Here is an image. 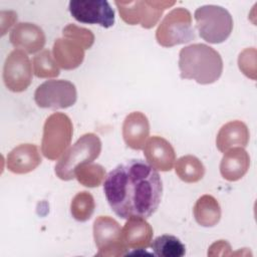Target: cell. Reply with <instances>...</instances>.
I'll return each instance as SVG.
<instances>
[{"mask_svg": "<svg viewBox=\"0 0 257 257\" xmlns=\"http://www.w3.org/2000/svg\"><path fill=\"white\" fill-rule=\"evenodd\" d=\"M95 203L92 195L86 191L77 193L70 204V212L72 217L79 222L89 220L94 212Z\"/></svg>", "mask_w": 257, "mask_h": 257, "instance_id": "cell-25", "label": "cell"}, {"mask_svg": "<svg viewBox=\"0 0 257 257\" xmlns=\"http://www.w3.org/2000/svg\"><path fill=\"white\" fill-rule=\"evenodd\" d=\"M3 81L13 92L28 88L32 81V65L26 52L14 49L8 54L3 66Z\"/></svg>", "mask_w": 257, "mask_h": 257, "instance_id": "cell-10", "label": "cell"}, {"mask_svg": "<svg viewBox=\"0 0 257 257\" xmlns=\"http://www.w3.org/2000/svg\"><path fill=\"white\" fill-rule=\"evenodd\" d=\"M62 35L63 37H67L78 42L84 48V50L89 49L94 43V35L89 29L79 27L72 23L63 28Z\"/></svg>", "mask_w": 257, "mask_h": 257, "instance_id": "cell-26", "label": "cell"}, {"mask_svg": "<svg viewBox=\"0 0 257 257\" xmlns=\"http://www.w3.org/2000/svg\"><path fill=\"white\" fill-rule=\"evenodd\" d=\"M196 28L205 41L213 44L225 41L233 29V19L229 11L218 5H204L194 13Z\"/></svg>", "mask_w": 257, "mask_h": 257, "instance_id": "cell-4", "label": "cell"}, {"mask_svg": "<svg viewBox=\"0 0 257 257\" xmlns=\"http://www.w3.org/2000/svg\"><path fill=\"white\" fill-rule=\"evenodd\" d=\"M77 98L75 85L65 79H52L41 83L34 92V100L42 108H66Z\"/></svg>", "mask_w": 257, "mask_h": 257, "instance_id": "cell-9", "label": "cell"}, {"mask_svg": "<svg viewBox=\"0 0 257 257\" xmlns=\"http://www.w3.org/2000/svg\"><path fill=\"white\" fill-rule=\"evenodd\" d=\"M151 247L154 254L160 257H182L186 253L185 245L179 238L173 235H162L157 237Z\"/></svg>", "mask_w": 257, "mask_h": 257, "instance_id": "cell-22", "label": "cell"}, {"mask_svg": "<svg viewBox=\"0 0 257 257\" xmlns=\"http://www.w3.org/2000/svg\"><path fill=\"white\" fill-rule=\"evenodd\" d=\"M196 222L203 227H213L221 219V207L211 195L201 196L193 208Z\"/></svg>", "mask_w": 257, "mask_h": 257, "instance_id": "cell-20", "label": "cell"}, {"mask_svg": "<svg viewBox=\"0 0 257 257\" xmlns=\"http://www.w3.org/2000/svg\"><path fill=\"white\" fill-rule=\"evenodd\" d=\"M34 74L39 78H51L59 75V66L50 50L44 49L32 59Z\"/></svg>", "mask_w": 257, "mask_h": 257, "instance_id": "cell-24", "label": "cell"}, {"mask_svg": "<svg viewBox=\"0 0 257 257\" xmlns=\"http://www.w3.org/2000/svg\"><path fill=\"white\" fill-rule=\"evenodd\" d=\"M103 192L113 213L121 219L151 217L163 195L160 174L148 162L132 159L117 165L105 177Z\"/></svg>", "mask_w": 257, "mask_h": 257, "instance_id": "cell-1", "label": "cell"}, {"mask_svg": "<svg viewBox=\"0 0 257 257\" xmlns=\"http://www.w3.org/2000/svg\"><path fill=\"white\" fill-rule=\"evenodd\" d=\"M121 131L125 145L133 150L140 151L144 149L150 135L149 119L141 111L131 112L125 116Z\"/></svg>", "mask_w": 257, "mask_h": 257, "instance_id": "cell-14", "label": "cell"}, {"mask_svg": "<svg viewBox=\"0 0 257 257\" xmlns=\"http://www.w3.org/2000/svg\"><path fill=\"white\" fill-rule=\"evenodd\" d=\"M196 38L190 11L183 7L174 8L161 21L156 30L157 42L164 47L188 43Z\"/></svg>", "mask_w": 257, "mask_h": 257, "instance_id": "cell-6", "label": "cell"}, {"mask_svg": "<svg viewBox=\"0 0 257 257\" xmlns=\"http://www.w3.org/2000/svg\"><path fill=\"white\" fill-rule=\"evenodd\" d=\"M100 152L101 142L98 136L92 133L84 134L55 165L56 176L63 181L74 179L75 170L83 164L92 163L98 158Z\"/></svg>", "mask_w": 257, "mask_h": 257, "instance_id": "cell-3", "label": "cell"}, {"mask_svg": "<svg viewBox=\"0 0 257 257\" xmlns=\"http://www.w3.org/2000/svg\"><path fill=\"white\" fill-rule=\"evenodd\" d=\"M69 12L81 23L98 24L104 28L114 24V11L105 0H73L69 2Z\"/></svg>", "mask_w": 257, "mask_h": 257, "instance_id": "cell-11", "label": "cell"}, {"mask_svg": "<svg viewBox=\"0 0 257 257\" xmlns=\"http://www.w3.org/2000/svg\"><path fill=\"white\" fill-rule=\"evenodd\" d=\"M52 52L58 66L65 70L77 68L84 59V48L67 37L57 38L53 43Z\"/></svg>", "mask_w": 257, "mask_h": 257, "instance_id": "cell-17", "label": "cell"}, {"mask_svg": "<svg viewBox=\"0 0 257 257\" xmlns=\"http://www.w3.org/2000/svg\"><path fill=\"white\" fill-rule=\"evenodd\" d=\"M75 178L78 183L88 188H95L105 180V169L99 164H83L75 170Z\"/></svg>", "mask_w": 257, "mask_h": 257, "instance_id": "cell-23", "label": "cell"}, {"mask_svg": "<svg viewBox=\"0 0 257 257\" xmlns=\"http://www.w3.org/2000/svg\"><path fill=\"white\" fill-rule=\"evenodd\" d=\"M73 134L71 119L62 112L50 114L43 125L41 153L51 161L59 159L70 145Z\"/></svg>", "mask_w": 257, "mask_h": 257, "instance_id": "cell-5", "label": "cell"}, {"mask_svg": "<svg viewBox=\"0 0 257 257\" xmlns=\"http://www.w3.org/2000/svg\"><path fill=\"white\" fill-rule=\"evenodd\" d=\"M9 39L16 49L26 53L40 51L45 44V34L42 28L30 22L17 23L11 30Z\"/></svg>", "mask_w": 257, "mask_h": 257, "instance_id": "cell-12", "label": "cell"}, {"mask_svg": "<svg viewBox=\"0 0 257 257\" xmlns=\"http://www.w3.org/2000/svg\"><path fill=\"white\" fill-rule=\"evenodd\" d=\"M256 49L246 48L244 49L238 57V65L240 70L248 77L255 79V73H256Z\"/></svg>", "mask_w": 257, "mask_h": 257, "instance_id": "cell-27", "label": "cell"}, {"mask_svg": "<svg viewBox=\"0 0 257 257\" xmlns=\"http://www.w3.org/2000/svg\"><path fill=\"white\" fill-rule=\"evenodd\" d=\"M38 148L33 144H22L14 148L7 156L6 167L14 174H27L41 164Z\"/></svg>", "mask_w": 257, "mask_h": 257, "instance_id": "cell-15", "label": "cell"}, {"mask_svg": "<svg viewBox=\"0 0 257 257\" xmlns=\"http://www.w3.org/2000/svg\"><path fill=\"white\" fill-rule=\"evenodd\" d=\"M179 68L182 78L210 84L219 79L223 71L220 53L204 43H194L181 49Z\"/></svg>", "mask_w": 257, "mask_h": 257, "instance_id": "cell-2", "label": "cell"}, {"mask_svg": "<svg viewBox=\"0 0 257 257\" xmlns=\"http://www.w3.org/2000/svg\"><path fill=\"white\" fill-rule=\"evenodd\" d=\"M177 176L185 183H197L205 175L203 163L195 156L187 155L177 160L175 166Z\"/></svg>", "mask_w": 257, "mask_h": 257, "instance_id": "cell-21", "label": "cell"}, {"mask_svg": "<svg viewBox=\"0 0 257 257\" xmlns=\"http://www.w3.org/2000/svg\"><path fill=\"white\" fill-rule=\"evenodd\" d=\"M93 238L98 249L96 256H122L127 252L117 221L109 216H98L93 222Z\"/></svg>", "mask_w": 257, "mask_h": 257, "instance_id": "cell-8", "label": "cell"}, {"mask_svg": "<svg viewBox=\"0 0 257 257\" xmlns=\"http://www.w3.org/2000/svg\"><path fill=\"white\" fill-rule=\"evenodd\" d=\"M249 167V154L243 148L235 147L224 153L220 164V173L225 180L235 182L244 177Z\"/></svg>", "mask_w": 257, "mask_h": 257, "instance_id": "cell-18", "label": "cell"}, {"mask_svg": "<svg viewBox=\"0 0 257 257\" xmlns=\"http://www.w3.org/2000/svg\"><path fill=\"white\" fill-rule=\"evenodd\" d=\"M121 19L130 24H141L143 28L150 29L160 20L163 12L174 6L175 1H154V0H137V1H115Z\"/></svg>", "mask_w": 257, "mask_h": 257, "instance_id": "cell-7", "label": "cell"}, {"mask_svg": "<svg viewBox=\"0 0 257 257\" xmlns=\"http://www.w3.org/2000/svg\"><path fill=\"white\" fill-rule=\"evenodd\" d=\"M249 137V130L245 122L232 120L225 123L218 132L216 146L221 153H225L235 147L244 148L248 145Z\"/></svg>", "mask_w": 257, "mask_h": 257, "instance_id": "cell-19", "label": "cell"}, {"mask_svg": "<svg viewBox=\"0 0 257 257\" xmlns=\"http://www.w3.org/2000/svg\"><path fill=\"white\" fill-rule=\"evenodd\" d=\"M144 156L154 169L161 172L171 171L176 161V153L171 143L159 136L151 137L147 141Z\"/></svg>", "mask_w": 257, "mask_h": 257, "instance_id": "cell-13", "label": "cell"}, {"mask_svg": "<svg viewBox=\"0 0 257 257\" xmlns=\"http://www.w3.org/2000/svg\"><path fill=\"white\" fill-rule=\"evenodd\" d=\"M153 228L142 217H131L121 229V236L127 249L141 250L151 245L153 238Z\"/></svg>", "mask_w": 257, "mask_h": 257, "instance_id": "cell-16", "label": "cell"}]
</instances>
